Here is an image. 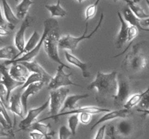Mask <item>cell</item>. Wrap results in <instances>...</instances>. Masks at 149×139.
I'll list each match as a JSON object with an SVG mask.
<instances>
[{
  "label": "cell",
  "instance_id": "obj_1",
  "mask_svg": "<svg viewBox=\"0 0 149 139\" xmlns=\"http://www.w3.org/2000/svg\"><path fill=\"white\" fill-rule=\"evenodd\" d=\"M117 75L116 71L109 73L99 71L96 74L94 81L88 85L87 89H96L97 94L101 96L113 98L117 92Z\"/></svg>",
  "mask_w": 149,
  "mask_h": 139
},
{
  "label": "cell",
  "instance_id": "obj_2",
  "mask_svg": "<svg viewBox=\"0 0 149 139\" xmlns=\"http://www.w3.org/2000/svg\"><path fill=\"white\" fill-rule=\"evenodd\" d=\"M60 39L61 36L59 34V26H58V23H57L51 28L44 40V49L51 60L59 64V65H63L65 68L71 69V67L67 65L66 64H64L59 56L58 47H59Z\"/></svg>",
  "mask_w": 149,
  "mask_h": 139
},
{
  "label": "cell",
  "instance_id": "obj_3",
  "mask_svg": "<svg viewBox=\"0 0 149 139\" xmlns=\"http://www.w3.org/2000/svg\"><path fill=\"white\" fill-rule=\"evenodd\" d=\"M103 18H104V14L103 13H101L100 17V20H99L98 23H97V25L95 26L93 31L87 34V31H88V23L85 24V29L83 33V34L81 36L79 37H75L71 35H65L63 37H61L59 41V48L62 49H66V50H69L71 52H74L77 49V46L79 44L80 42H81L84 40H87L90 39L97 33V30L100 29V26H101L102 23H103Z\"/></svg>",
  "mask_w": 149,
  "mask_h": 139
},
{
  "label": "cell",
  "instance_id": "obj_4",
  "mask_svg": "<svg viewBox=\"0 0 149 139\" xmlns=\"http://www.w3.org/2000/svg\"><path fill=\"white\" fill-rule=\"evenodd\" d=\"M57 23H58V21H57L55 19H54L53 17H50V18L47 19L46 20H45V21H44L43 33H42V36H41V39L40 41H39L37 46H36L33 50L31 51L30 52L22 55V56H20V57L16 58V59H13V60L5 61V62H4V65L7 66V65H12V64L17 63V62H31V61H32V59H33V58H35L38 54H39V52H40L41 47L43 46V42H44V40H45V37L47 36V33H49V30H51V28L53 27L54 25Z\"/></svg>",
  "mask_w": 149,
  "mask_h": 139
},
{
  "label": "cell",
  "instance_id": "obj_5",
  "mask_svg": "<svg viewBox=\"0 0 149 139\" xmlns=\"http://www.w3.org/2000/svg\"><path fill=\"white\" fill-rule=\"evenodd\" d=\"M125 63L127 67L135 72H140L146 67L148 59L141 51V43L132 46L131 51L125 57Z\"/></svg>",
  "mask_w": 149,
  "mask_h": 139
},
{
  "label": "cell",
  "instance_id": "obj_6",
  "mask_svg": "<svg viewBox=\"0 0 149 139\" xmlns=\"http://www.w3.org/2000/svg\"><path fill=\"white\" fill-rule=\"evenodd\" d=\"M70 90L66 87L58 88L56 90H52L49 93V113L50 116L45 118L42 119L39 122H43L49 119H52V117H55L59 111L62 109L65 100L68 96Z\"/></svg>",
  "mask_w": 149,
  "mask_h": 139
},
{
  "label": "cell",
  "instance_id": "obj_7",
  "mask_svg": "<svg viewBox=\"0 0 149 139\" xmlns=\"http://www.w3.org/2000/svg\"><path fill=\"white\" fill-rule=\"evenodd\" d=\"M118 88L116 94L113 98V104L116 107H124V105L130 97V85L127 78L123 74L117 75Z\"/></svg>",
  "mask_w": 149,
  "mask_h": 139
},
{
  "label": "cell",
  "instance_id": "obj_8",
  "mask_svg": "<svg viewBox=\"0 0 149 139\" xmlns=\"http://www.w3.org/2000/svg\"><path fill=\"white\" fill-rule=\"evenodd\" d=\"M65 67L63 65H58L57 67L56 74L52 77L50 82L47 84V88L50 91L56 90L58 88H63V87L75 85V86L80 87L81 85L74 83L71 80V76L72 73H65L64 71V68Z\"/></svg>",
  "mask_w": 149,
  "mask_h": 139
},
{
  "label": "cell",
  "instance_id": "obj_9",
  "mask_svg": "<svg viewBox=\"0 0 149 139\" xmlns=\"http://www.w3.org/2000/svg\"><path fill=\"white\" fill-rule=\"evenodd\" d=\"M49 107V98L47 99V101L39 107L36 108H32L28 111L26 117L20 122L19 123V129L21 130H26L30 129L31 126L36 122L37 117L47 109Z\"/></svg>",
  "mask_w": 149,
  "mask_h": 139
},
{
  "label": "cell",
  "instance_id": "obj_10",
  "mask_svg": "<svg viewBox=\"0 0 149 139\" xmlns=\"http://www.w3.org/2000/svg\"><path fill=\"white\" fill-rule=\"evenodd\" d=\"M0 74H1V81L0 83L4 84V86L6 87L7 90V102L9 104V101H10V96L13 94V91L15 88H18V87H21L23 85V83L15 81L10 75V72H9L8 69L7 68V66L4 63L0 64Z\"/></svg>",
  "mask_w": 149,
  "mask_h": 139
},
{
  "label": "cell",
  "instance_id": "obj_11",
  "mask_svg": "<svg viewBox=\"0 0 149 139\" xmlns=\"http://www.w3.org/2000/svg\"><path fill=\"white\" fill-rule=\"evenodd\" d=\"M32 20H33V19H32V17L31 16H26L23 19L18 30L15 33V36L14 38L15 46L18 50V53H20V52H23V49H24L25 45H26L25 33H26L27 28H29L31 26V23Z\"/></svg>",
  "mask_w": 149,
  "mask_h": 139
},
{
  "label": "cell",
  "instance_id": "obj_12",
  "mask_svg": "<svg viewBox=\"0 0 149 139\" xmlns=\"http://www.w3.org/2000/svg\"><path fill=\"white\" fill-rule=\"evenodd\" d=\"M111 109L107 108H103V107H95V106H86V107H79V108H76L74 109L71 110H67V111H62L55 115V117H52V119L55 120V121L58 120V118L61 116H65V115H71V114H80L82 112H87L90 113L92 114H100V113H106L110 111Z\"/></svg>",
  "mask_w": 149,
  "mask_h": 139
},
{
  "label": "cell",
  "instance_id": "obj_13",
  "mask_svg": "<svg viewBox=\"0 0 149 139\" xmlns=\"http://www.w3.org/2000/svg\"><path fill=\"white\" fill-rule=\"evenodd\" d=\"M131 110L127 109H119L117 110H113V111H110L109 112H106V114H103L90 128V130H93V129L95 128L97 126L99 125L104 123L108 121H111V120H115V119H124L126 118L129 114H130Z\"/></svg>",
  "mask_w": 149,
  "mask_h": 139
},
{
  "label": "cell",
  "instance_id": "obj_14",
  "mask_svg": "<svg viewBox=\"0 0 149 139\" xmlns=\"http://www.w3.org/2000/svg\"><path fill=\"white\" fill-rule=\"evenodd\" d=\"M10 75L14 78L15 81L24 83L30 75V71L27 69L25 65L21 62L12 64L10 70H9Z\"/></svg>",
  "mask_w": 149,
  "mask_h": 139
},
{
  "label": "cell",
  "instance_id": "obj_15",
  "mask_svg": "<svg viewBox=\"0 0 149 139\" xmlns=\"http://www.w3.org/2000/svg\"><path fill=\"white\" fill-rule=\"evenodd\" d=\"M45 84V83L44 82H39L31 84V85H29L27 88H25L23 92L21 94V101L23 110H24L25 116L28 113V101H29V97L36 95L40 90H42Z\"/></svg>",
  "mask_w": 149,
  "mask_h": 139
},
{
  "label": "cell",
  "instance_id": "obj_16",
  "mask_svg": "<svg viewBox=\"0 0 149 139\" xmlns=\"http://www.w3.org/2000/svg\"><path fill=\"white\" fill-rule=\"evenodd\" d=\"M117 14L118 18L120 22V29H119V31L116 36V46L117 49H120L125 43L128 42V30H129L130 25L125 21L120 12H118Z\"/></svg>",
  "mask_w": 149,
  "mask_h": 139
},
{
  "label": "cell",
  "instance_id": "obj_17",
  "mask_svg": "<svg viewBox=\"0 0 149 139\" xmlns=\"http://www.w3.org/2000/svg\"><path fill=\"white\" fill-rule=\"evenodd\" d=\"M9 109L15 115L21 118L24 117V110L21 101V94L20 92L12 94L9 101Z\"/></svg>",
  "mask_w": 149,
  "mask_h": 139
},
{
  "label": "cell",
  "instance_id": "obj_18",
  "mask_svg": "<svg viewBox=\"0 0 149 139\" xmlns=\"http://www.w3.org/2000/svg\"><path fill=\"white\" fill-rule=\"evenodd\" d=\"M21 63L27 67V69L30 71V72H34V73H38L42 75L44 79H45V84H48L52 80V75L48 73L46 70H45V68L38 62H35V61H31V62H22Z\"/></svg>",
  "mask_w": 149,
  "mask_h": 139
},
{
  "label": "cell",
  "instance_id": "obj_19",
  "mask_svg": "<svg viewBox=\"0 0 149 139\" xmlns=\"http://www.w3.org/2000/svg\"><path fill=\"white\" fill-rule=\"evenodd\" d=\"M65 57L68 63L77 67L79 69H80V70L81 71V74H82L84 78H87L90 76V71L88 70V65H87V63L83 62L78 57L74 56V54L70 53L68 51H65Z\"/></svg>",
  "mask_w": 149,
  "mask_h": 139
},
{
  "label": "cell",
  "instance_id": "obj_20",
  "mask_svg": "<svg viewBox=\"0 0 149 139\" xmlns=\"http://www.w3.org/2000/svg\"><path fill=\"white\" fill-rule=\"evenodd\" d=\"M2 1L3 12H4V19L8 24V28L10 30H13L15 26L16 23L18 22L19 19L17 18V15L14 13L12 8L10 7V4H8L7 0H1Z\"/></svg>",
  "mask_w": 149,
  "mask_h": 139
},
{
  "label": "cell",
  "instance_id": "obj_21",
  "mask_svg": "<svg viewBox=\"0 0 149 139\" xmlns=\"http://www.w3.org/2000/svg\"><path fill=\"white\" fill-rule=\"evenodd\" d=\"M122 16H123L124 19L125 21L130 25L135 26L139 30H142V31H148L149 32V29L143 27L141 25V20L138 19L136 16L135 15L133 12L131 11L129 7H127L122 12Z\"/></svg>",
  "mask_w": 149,
  "mask_h": 139
},
{
  "label": "cell",
  "instance_id": "obj_22",
  "mask_svg": "<svg viewBox=\"0 0 149 139\" xmlns=\"http://www.w3.org/2000/svg\"><path fill=\"white\" fill-rule=\"evenodd\" d=\"M88 94H74V95H70L66 97L64 102L63 106L62 108V111H65L66 109L71 110L74 109L77 107V104L79 101L84 98H87L89 97ZM61 111V112H62Z\"/></svg>",
  "mask_w": 149,
  "mask_h": 139
},
{
  "label": "cell",
  "instance_id": "obj_23",
  "mask_svg": "<svg viewBox=\"0 0 149 139\" xmlns=\"http://www.w3.org/2000/svg\"><path fill=\"white\" fill-rule=\"evenodd\" d=\"M30 129L33 131H37L45 136V139H52L55 133L51 130L50 125L44 124L42 122L36 121L31 126Z\"/></svg>",
  "mask_w": 149,
  "mask_h": 139
},
{
  "label": "cell",
  "instance_id": "obj_24",
  "mask_svg": "<svg viewBox=\"0 0 149 139\" xmlns=\"http://www.w3.org/2000/svg\"><path fill=\"white\" fill-rule=\"evenodd\" d=\"M40 39H41V36L40 35H39V33H38L36 30H34V31L33 32V33H32L31 36V37L29 39L28 41L26 42L23 52L17 54V57L16 58H18L20 55L22 56V55L29 53V52H30L31 51L33 50V49L38 45Z\"/></svg>",
  "mask_w": 149,
  "mask_h": 139
},
{
  "label": "cell",
  "instance_id": "obj_25",
  "mask_svg": "<svg viewBox=\"0 0 149 139\" xmlns=\"http://www.w3.org/2000/svg\"><path fill=\"white\" fill-rule=\"evenodd\" d=\"M116 129V131L119 136L122 137H129L133 131V126L128 120H122L119 122Z\"/></svg>",
  "mask_w": 149,
  "mask_h": 139
},
{
  "label": "cell",
  "instance_id": "obj_26",
  "mask_svg": "<svg viewBox=\"0 0 149 139\" xmlns=\"http://www.w3.org/2000/svg\"><path fill=\"white\" fill-rule=\"evenodd\" d=\"M17 50L14 46H5L0 48V59L13 60L16 59L17 55Z\"/></svg>",
  "mask_w": 149,
  "mask_h": 139
},
{
  "label": "cell",
  "instance_id": "obj_27",
  "mask_svg": "<svg viewBox=\"0 0 149 139\" xmlns=\"http://www.w3.org/2000/svg\"><path fill=\"white\" fill-rule=\"evenodd\" d=\"M45 8L49 12L51 17H63L66 16L67 12L61 5V0H58L55 4H45Z\"/></svg>",
  "mask_w": 149,
  "mask_h": 139
},
{
  "label": "cell",
  "instance_id": "obj_28",
  "mask_svg": "<svg viewBox=\"0 0 149 139\" xmlns=\"http://www.w3.org/2000/svg\"><path fill=\"white\" fill-rule=\"evenodd\" d=\"M33 4L31 0H22L16 7V15L19 20H23L27 16L31 6Z\"/></svg>",
  "mask_w": 149,
  "mask_h": 139
},
{
  "label": "cell",
  "instance_id": "obj_29",
  "mask_svg": "<svg viewBox=\"0 0 149 139\" xmlns=\"http://www.w3.org/2000/svg\"><path fill=\"white\" fill-rule=\"evenodd\" d=\"M146 94V90L143 91V92L140 93V94H135L130 96V97L128 98V100L126 101L125 105H124L123 108L131 110L133 107H136L138 104H140V103L141 102Z\"/></svg>",
  "mask_w": 149,
  "mask_h": 139
},
{
  "label": "cell",
  "instance_id": "obj_30",
  "mask_svg": "<svg viewBox=\"0 0 149 139\" xmlns=\"http://www.w3.org/2000/svg\"><path fill=\"white\" fill-rule=\"evenodd\" d=\"M128 7L131 10V11L135 14V15L140 20H144V19L149 18V14H146L143 9L138 5V4H135L133 1H131L130 4H127Z\"/></svg>",
  "mask_w": 149,
  "mask_h": 139
},
{
  "label": "cell",
  "instance_id": "obj_31",
  "mask_svg": "<svg viewBox=\"0 0 149 139\" xmlns=\"http://www.w3.org/2000/svg\"><path fill=\"white\" fill-rule=\"evenodd\" d=\"M39 82H44L45 83V79H44L43 76L38 73H34V72H31V73L29 75V78L26 80V82L23 83V85H22L20 88V90H24L25 88H27L29 85H31V84L36 83Z\"/></svg>",
  "mask_w": 149,
  "mask_h": 139
},
{
  "label": "cell",
  "instance_id": "obj_32",
  "mask_svg": "<svg viewBox=\"0 0 149 139\" xmlns=\"http://www.w3.org/2000/svg\"><path fill=\"white\" fill-rule=\"evenodd\" d=\"M79 114H71L68 119V129L71 132L72 136H75L77 134V130L79 124Z\"/></svg>",
  "mask_w": 149,
  "mask_h": 139
},
{
  "label": "cell",
  "instance_id": "obj_33",
  "mask_svg": "<svg viewBox=\"0 0 149 139\" xmlns=\"http://www.w3.org/2000/svg\"><path fill=\"white\" fill-rule=\"evenodd\" d=\"M99 2H100V0H96V1L94 3V4H90V5H89L88 7L85 9L84 16H85L86 22L90 20V19H92L95 15Z\"/></svg>",
  "mask_w": 149,
  "mask_h": 139
},
{
  "label": "cell",
  "instance_id": "obj_34",
  "mask_svg": "<svg viewBox=\"0 0 149 139\" xmlns=\"http://www.w3.org/2000/svg\"><path fill=\"white\" fill-rule=\"evenodd\" d=\"M0 112L4 116V117L7 120L8 125L12 128V127H13V122H12L11 118H10V115L8 114V111H7V107L4 104V103L1 99H0Z\"/></svg>",
  "mask_w": 149,
  "mask_h": 139
},
{
  "label": "cell",
  "instance_id": "obj_35",
  "mask_svg": "<svg viewBox=\"0 0 149 139\" xmlns=\"http://www.w3.org/2000/svg\"><path fill=\"white\" fill-rule=\"evenodd\" d=\"M71 135V132L66 126L62 125L60 127L58 131V139H69Z\"/></svg>",
  "mask_w": 149,
  "mask_h": 139
},
{
  "label": "cell",
  "instance_id": "obj_36",
  "mask_svg": "<svg viewBox=\"0 0 149 139\" xmlns=\"http://www.w3.org/2000/svg\"><path fill=\"white\" fill-rule=\"evenodd\" d=\"M93 114L87 112H82L79 114V122L83 125H88L91 122Z\"/></svg>",
  "mask_w": 149,
  "mask_h": 139
},
{
  "label": "cell",
  "instance_id": "obj_37",
  "mask_svg": "<svg viewBox=\"0 0 149 139\" xmlns=\"http://www.w3.org/2000/svg\"><path fill=\"white\" fill-rule=\"evenodd\" d=\"M138 33H139V30L135 26L130 25L129 30H128V38L127 41L128 42L131 43L135 38L138 36Z\"/></svg>",
  "mask_w": 149,
  "mask_h": 139
},
{
  "label": "cell",
  "instance_id": "obj_38",
  "mask_svg": "<svg viewBox=\"0 0 149 139\" xmlns=\"http://www.w3.org/2000/svg\"><path fill=\"white\" fill-rule=\"evenodd\" d=\"M7 90L6 87L4 86V84L0 83V99L4 103L6 106L9 108V104L7 102Z\"/></svg>",
  "mask_w": 149,
  "mask_h": 139
},
{
  "label": "cell",
  "instance_id": "obj_39",
  "mask_svg": "<svg viewBox=\"0 0 149 139\" xmlns=\"http://www.w3.org/2000/svg\"><path fill=\"white\" fill-rule=\"evenodd\" d=\"M105 139H116V128L113 125H110L106 127V136Z\"/></svg>",
  "mask_w": 149,
  "mask_h": 139
},
{
  "label": "cell",
  "instance_id": "obj_40",
  "mask_svg": "<svg viewBox=\"0 0 149 139\" xmlns=\"http://www.w3.org/2000/svg\"><path fill=\"white\" fill-rule=\"evenodd\" d=\"M140 105L143 109H149V86L146 89V94L143 98Z\"/></svg>",
  "mask_w": 149,
  "mask_h": 139
},
{
  "label": "cell",
  "instance_id": "obj_41",
  "mask_svg": "<svg viewBox=\"0 0 149 139\" xmlns=\"http://www.w3.org/2000/svg\"><path fill=\"white\" fill-rule=\"evenodd\" d=\"M107 125L103 124L101 125V127L97 130V133H96L94 139H105V136H106V131Z\"/></svg>",
  "mask_w": 149,
  "mask_h": 139
},
{
  "label": "cell",
  "instance_id": "obj_42",
  "mask_svg": "<svg viewBox=\"0 0 149 139\" xmlns=\"http://www.w3.org/2000/svg\"><path fill=\"white\" fill-rule=\"evenodd\" d=\"M29 136L31 139H44V138H45V136L42 133L37 131H33V130L29 133Z\"/></svg>",
  "mask_w": 149,
  "mask_h": 139
},
{
  "label": "cell",
  "instance_id": "obj_43",
  "mask_svg": "<svg viewBox=\"0 0 149 139\" xmlns=\"http://www.w3.org/2000/svg\"><path fill=\"white\" fill-rule=\"evenodd\" d=\"M0 124H1V125L4 127V128L7 129V130H10V129H11L10 126L9 125L8 123H7V120H5V118L4 117V116L1 114V112H0Z\"/></svg>",
  "mask_w": 149,
  "mask_h": 139
},
{
  "label": "cell",
  "instance_id": "obj_44",
  "mask_svg": "<svg viewBox=\"0 0 149 139\" xmlns=\"http://www.w3.org/2000/svg\"><path fill=\"white\" fill-rule=\"evenodd\" d=\"M11 130H8L4 128L1 124H0V137H7L10 134Z\"/></svg>",
  "mask_w": 149,
  "mask_h": 139
},
{
  "label": "cell",
  "instance_id": "obj_45",
  "mask_svg": "<svg viewBox=\"0 0 149 139\" xmlns=\"http://www.w3.org/2000/svg\"><path fill=\"white\" fill-rule=\"evenodd\" d=\"M0 26L4 28H6L7 26H8V24H7V21H6L5 19H4V17H3L2 15V12H1V6H0Z\"/></svg>",
  "mask_w": 149,
  "mask_h": 139
},
{
  "label": "cell",
  "instance_id": "obj_46",
  "mask_svg": "<svg viewBox=\"0 0 149 139\" xmlns=\"http://www.w3.org/2000/svg\"><path fill=\"white\" fill-rule=\"evenodd\" d=\"M10 32L7 30V29L6 28L4 27H1L0 26V36H8ZM1 40V39H0Z\"/></svg>",
  "mask_w": 149,
  "mask_h": 139
},
{
  "label": "cell",
  "instance_id": "obj_47",
  "mask_svg": "<svg viewBox=\"0 0 149 139\" xmlns=\"http://www.w3.org/2000/svg\"><path fill=\"white\" fill-rule=\"evenodd\" d=\"M141 25L143 27H149V18L147 19H144V20H141Z\"/></svg>",
  "mask_w": 149,
  "mask_h": 139
},
{
  "label": "cell",
  "instance_id": "obj_48",
  "mask_svg": "<svg viewBox=\"0 0 149 139\" xmlns=\"http://www.w3.org/2000/svg\"><path fill=\"white\" fill-rule=\"evenodd\" d=\"M138 112L143 113V116H149V109H138Z\"/></svg>",
  "mask_w": 149,
  "mask_h": 139
},
{
  "label": "cell",
  "instance_id": "obj_49",
  "mask_svg": "<svg viewBox=\"0 0 149 139\" xmlns=\"http://www.w3.org/2000/svg\"><path fill=\"white\" fill-rule=\"evenodd\" d=\"M5 139H16L15 135V133L11 130L10 133V134L8 135V136H7V137H6Z\"/></svg>",
  "mask_w": 149,
  "mask_h": 139
},
{
  "label": "cell",
  "instance_id": "obj_50",
  "mask_svg": "<svg viewBox=\"0 0 149 139\" xmlns=\"http://www.w3.org/2000/svg\"><path fill=\"white\" fill-rule=\"evenodd\" d=\"M114 1H125L127 4H130V3L132 1V0H113Z\"/></svg>",
  "mask_w": 149,
  "mask_h": 139
},
{
  "label": "cell",
  "instance_id": "obj_51",
  "mask_svg": "<svg viewBox=\"0 0 149 139\" xmlns=\"http://www.w3.org/2000/svg\"><path fill=\"white\" fill-rule=\"evenodd\" d=\"M140 1H141V0H132V1H133L134 3H135V4H138Z\"/></svg>",
  "mask_w": 149,
  "mask_h": 139
},
{
  "label": "cell",
  "instance_id": "obj_52",
  "mask_svg": "<svg viewBox=\"0 0 149 139\" xmlns=\"http://www.w3.org/2000/svg\"><path fill=\"white\" fill-rule=\"evenodd\" d=\"M84 1H85V0H77V1H78V2L79 3V4H81V3H82Z\"/></svg>",
  "mask_w": 149,
  "mask_h": 139
},
{
  "label": "cell",
  "instance_id": "obj_53",
  "mask_svg": "<svg viewBox=\"0 0 149 139\" xmlns=\"http://www.w3.org/2000/svg\"><path fill=\"white\" fill-rule=\"evenodd\" d=\"M146 2L147 3V4H148V6L149 7V0H145Z\"/></svg>",
  "mask_w": 149,
  "mask_h": 139
},
{
  "label": "cell",
  "instance_id": "obj_54",
  "mask_svg": "<svg viewBox=\"0 0 149 139\" xmlns=\"http://www.w3.org/2000/svg\"><path fill=\"white\" fill-rule=\"evenodd\" d=\"M1 76L0 75V82H1Z\"/></svg>",
  "mask_w": 149,
  "mask_h": 139
},
{
  "label": "cell",
  "instance_id": "obj_55",
  "mask_svg": "<svg viewBox=\"0 0 149 139\" xmlns=\"http://www.w3.org/2000/svg\"><path fill=\"white\" fill-rule=\"evenodd\" d=\"M15 1H18V0H15Z\"/></svg>",
  "mask_w": 149,
  "mask_h": 139
}]
</instances>
